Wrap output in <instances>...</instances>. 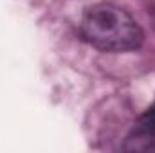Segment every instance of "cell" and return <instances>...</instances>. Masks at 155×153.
Here are the masks:
<instances>
[{
	"label": "cell",
	"instance_id": "1",
	"mask_svg": "<svg viewBox=\"0 0 155 153\" xmlns=\"http://www.w3.org/2000/svg\"><path fill=\"white\" fill-rule=\"evenodd\" d=\"M81 34L92 47L105 52L137 50L144 33L135 18L116 4H96L81 20Z\"/></svg>",
	"mask_w": 155,
	"mask_h": 153
}]
</instances>
